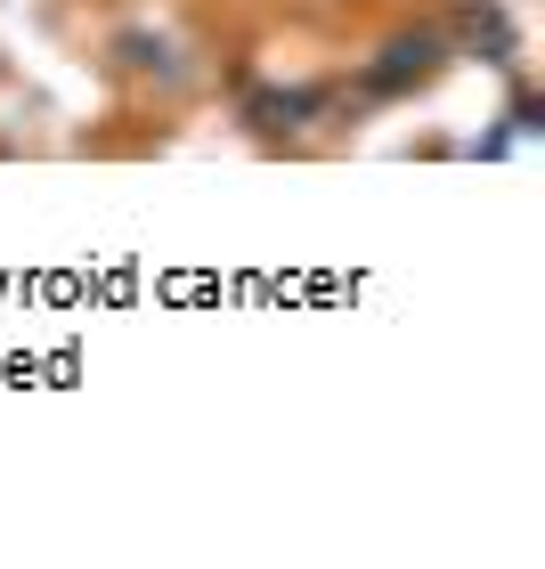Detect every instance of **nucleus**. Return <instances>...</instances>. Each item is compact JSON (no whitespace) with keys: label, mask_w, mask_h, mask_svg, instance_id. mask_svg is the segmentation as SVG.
I'll list each match as a JSON object with an SVG mask.
<instances>
[{"label":"nucleus","mask_w":545,"mask_h":569,"mask_svg":"<svg viewBox=\"0 0 545 569\" xmlns=\"http://www.w3.org/2000/svg\"><path fill=\"white\" fill-rule=\"evenodd\" d=\"M464 24H473V49H488V58H513V24L497 17V9H464Z\"/></svg>","instance_id":"f03ea898"},{"label":"nucleus","mask_w":545,"mask_h":569,"mask_svg":"<svg viewBox=\"0 0 545 569\" xmlns=\"http://www.w3.org/2000/svg\"><path fill=\"white\" fill-rule=\"evenodd\" d=\"M439 58H448V41H439V33H407V41L383 49V66L367 73V82L375 90H407V82H424V73H439Z\"/></svg>","instance_id":"f257e3e1"}]
</instances>
